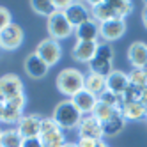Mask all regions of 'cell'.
I'll list each match as a JSON object with an SVG mask.
<instances>
[{"instance_id": "36", "label": "cell", "mask_w": 147, "mask_h": 147, "mask_svg": "<svg viewBox=\"0 0 147 147\" xmlns=\"http://www.w3.org/2000/svg\"><path fill=\"white\" fill-rule=\"evenodd\" d=\"M98 147H108V144L105 142V140H99V142H98Z\"/></svg>"}, {"instance_id": "2", "label": "cell", "mask_w": 147, "mask_h": 147, "mask_svg": "<svg viewBox=\"0 0 147 147\" xmlns=\"http://www.w3.org/2000/svg\"><path fill=\"white\" fill-rule=\"evenodd\" d=\"M83 115L80 113V110L75 107V103L71 99H64L60 101L55 110H53V115H51V119L55 121V124L62 131H71V129H76L78 124L82 121Z\"/></svg>"}, {"instance_id": "26", "label": "cell", "mask_w": 147, "mask_h": 147, "mask_svg": "<svg viewBox=\"0 0 147 147\" xmlns=\"http://www.w3.org/2000/svg\"><path fill=\"white\" fill-rule=\"evenodd\" d=\"M124 126H126V121L122 119L121 113H117L110 121L103 122V133H105V136H115L124 129Z\"/></svg>"}, {"instance_id": "32", "label": "cell", "mask_w": 147, "mask_h": 147, "mask_svg": "<svg viewBox=\"0 0 147 147\" xmlns=\"http://www.w3.org/2000/svg\"><path fill=\"white\" fill-rule=\"evenodd\" d=\"M53 4H55V9L60 13H66L67 9L73 5V2H69V0H53Z\"/></svg>"}, {"instance_id": "11", "label": "cell", "mask_w": 147, "mask_h": 147, "mask_svg": "<svg viewBox=\"0 0 147 147\" xmlns=\"http://www.w3.org/2000/svg\"><path fill=\"white\" fill-rule=\"evenodd\" d=\"M99 43H90V41H76L75 46L71 50V57L75 59L80 64H90L96 57V51H98Z\"/></svg>"}, {"instance_id": "33", "label": "cell", "mask_w": 147, "mask_h": 147, "mask_svg": "<svg viewBox=\"0 0 147 147\" xmlns=\"http://www.w3.org/2000/svg\"><path fill=\"white\" fill-rule=\"evenodd\" d=\"M78 147H98V140H92V138H78L76 140Z\"/></svg>"}, {"instance_id": "9", "label": "cell", "mask_w": 147, "mask_h": 147, "mask_svg": "<svg viewBox=\"0 0 147 147\" xmlns=\"http://www.w3.org/2000/svg\"><path fill=\"white\" fill-rule=\"evenodd\" d=\"M126 34V20H110V22L99 23V37L103 43H113Z\"/></svg>"}, {"instance_id": "29", "label": "cell", "mask_w": 147, "mask_h": 147, "mask_svg": "<svg viewBox=\"0 0 147 147\" xmlns=\"http://www.w3.org/2000/svg\"><path fill=\"white\" fill-rule=\"evenodd\" d=\"M98 99H99L101 103H105V105H108V107H112V108H115V110L121 112L122 98L117 96V94H113V92H110V90H105L103 94H99V96H98Z\"/></svg>"}, {"instance_id": "7", "label": "cell", "mask_w": 147, "mask_h": 147, "mask_svg": "<svg viewBox=\"0 0 147 147\" xmlns=\"http://www.w3.org/2000/svg\"><path fill=\"white\" fill-rule=\"evenodd\" d=\"M78 138H92V140H103V122L98 121L94 115H83L78 124Z\"/></svg>"}, {"instance_id": "13", "label": "cell", "mask_w": 147, "mask_h": 147, "mask_svg": "<svg viewBox=\"0 0 147 147\" xmlns=\"http://www.w3.org/2000/svg\"><path fill=\"white\" fill-rule=\"evenodd\" d=\"M128 60L131 62L133 69L147 67V45L144 41H135L128 48Z\"/></svg>"}, {"instance_id": "23", "label": "cell", "mask_w": 147, "mask_h": 147, "mask_svg": "<svg viewBox=\"0 0 147 147\" xmlns=\"http://www.w3.org/2000/svg\"><path fill=\"white\" fill-rule=\"evenodd\" d=\"M112 71H113V62L112 60L94 57V60L89 64V73H94V75H99V76H105V78H107Z\"/></svg>"}, {"instance_id": "22", "label": "cell", "mask_w": 147, "mask_h": 147, "mask_svg": "<svg viewBox=\"0 0 147 147\" xmlns=\"http://www.w3.org/2000/svg\"><path fill=\"white\" fill-rule=\"evenodd\" d=\"M23 144V136L16 129V126L13 128H5L0 138V147H22Z\"/></svg>"}, {"instance_id": "20", "label": "cell", "mask_w": 147, "mask_h": 147, "mask_svg": "<svg viewBox=\"0 0 147 147\" xmlns=\"http://www.w3.org/2000/svg\"><path fill=\"white\" fill-rule=\"evenodd\" d=\"M39 140L43 144V147H64L67 144L66 133L60 128H55L51 131H43L39 135Z\"/></svg>"}, {"instance_id": "37", "label": "cell", "mask_w": 147, "mask_h": 147, "mask_svg": "<svg viewBox=\"0 0 147 147\" xmlns=\"http://www.w3.org/2000/svg\"><path fill=\"white\" fill-rule=\"evenodd\" d=\"M64 147H78V145H76V142H67Z\"/></svg>"}, {"instance_id": "12", "label": "cell", "mask_w": 147, "mask_h": 147, "mask_svg": "<svg viewBox=\"0 0 147 147\" xmlns=\"http://www.w3.org/2000/svg\"><path fill=\"white\" fill-rule=\"evenodd\" d=\"M25 71H27V75L30 78H34V80H39V78H45L48 75V71H50V66L46 64V62L43 59H39L36 53H30L25 57V64H23Z\"/></svg>"}, {"instance_id": "31", "label": "cell", "mask_w": 147, "mask_h": 147, "mask_svg": "<svg viewBox=\"0 0 147 147\" xmlns=\"http://www.w3.org/2000/svg\"><path fill=\"white\" fill-rule=\"evenodd\" d=\"M11 23H13V20H11L9 9H5L4 5H0V32H2L4 28H7Z\"/></svg>"}, {"instance_id": "21", "label": "cell", "mask_w": 147, "mask_h": 147, "mask_svg": "<svg viewBox=\"0 0 147 147\" xmlns=\"http://www.w3.org/2000/svg\"><path fill=\"white\" fill-rule=\"evenodd\" d=\"M85 89L92 94H103L107 90V78L105 76H99V75H94V73H87L85 75Z\"/></svg>"}, {"instance_id": "4", "label": "cell", "mask_w": 147, "mask_h": 147, "mask_svg": "<svg viewBox=\"0 0 147 147\" xmlns=\"http://www.w3.org/2000/svg\"><path fill=\"white\" fill-rule=\"evenodd\" d=\"M46 28H48V34L51 39L55 41H60L62 39H67L69 36L75 34V28L71 27V23L67 22V18L64 13L57 11L55 14H51L48 20H46Z\"/></svg>"}, {"instance_id": "30", "label": "cell", "mask_w": 147, "mask_h": 147, "mask_svg": "<svg viewBox=\"0 0 147 147\" xmlns=\"http://www.w3.org/2000/svg\"><path fill=\"white\" fill-rule=\"evenodd\" d=\"M113 48H112V45L110 43H99V46H98V51H96V57H99V59H105V60H112L113 62Z\"/></svg>"}, {"instance_id": "28", "label": "cell", "mask_w": 147, "mask_h": 147, "mask_svg": "<svg viewBox=\"0 0 147 147\" xmlns=\"http://www.w3.org/2000/svg\"><path fill=\"white\" fill-rule=\"evenodd\" d=\"M128 80L131 87H138V89L147 87V69H131L128 73Z\"/></svg>"}, {"instance_id": "15", "label": "cell", "mask_w": 147, "mask_h": 147, "mask_svg": "<svg viewBox=\"0 0 147 147\" xmlns=\"http://www.w3.org/2000/svg\"><path fill=\"white\" fill-rule=\"evenodd\" d=\"M129 87V80H128V73L119 71V69H113L110 75L107 76V90L117 94V96L122 98V94L128 90Z\"/></svg>"}, {"instance_id": "8", "label": "cell", "mask_w": 147, "mask_h": 147, "mask_svg": "<svg viewBox=\"0 0 147 147\" xmlns=\"http://www.w3.org/2000/svg\"><path fill=\"white\" fill-rule=\"evenodd\" d=\"M23 39H25L23 28L16 23H11L7 28H4L2 32H0V48L5 50V51L18 50L23 45Z\"/></svg>"}, {"instance_id": "1", "label": "cell", "mask_w": 147, "mask_h": 147, "mask_svg": "<svg viewBox=\"0 0 147 147\" xmlns=\"http://www.w3.org/2000/svg\"><path fill=\"white\" fill-rule=\"evenodd\" d=\"M55 85L60 94H64V96H67V99H71L80 90L85 89V75L76 67H64L57 75Z\"/></svg>"}, {"instance_id": "10", "label": "cell", "mask_w": 147, "mask_h": 147, "mask_svg": "<svg viewBox=\"0 0 147 147\" xmlns=\"http://www.w3.org/2000/svg\"><path fill=\"white\" fill-rule=\"evenodd\" d=\"M41 124H43V117L37 113H28L23 115L20 122L16 124V129L22 133L23 138H39L41 135Z\"/></svg>"}, {"instance_id": "6", "label": "cell", "mask_w": 147, "mask_h": 147, "mask_svg": "<svg viewBox=\"0 0 147 147\" xmlns=\"http://www.w3.org/2000/svg\"><path fill=\"white\" fill-rule=\"evenodd\" d=\"M22 94H23V82L18 75L9 73V75L0 76V103L18 98Z\"/></svg>"}, {"instance_id": "34", "label": "cell", "mask_w": 147, "mask_h": 147, "mask_svg": "<svg viewBox=\"0 0 147 147\" xmlns=\"http://www.w3.org/2000/svg\"><path fill=\"white\" fill-rule=\"evenodd\" d=\"M22 147H43V144L39 138H23Z\"/></svg>"}, {"instance_id": "18", "label": "cell", "mask_w": 147, "mask_h": 147, "mask_svg": "<svg viewBox=\"0 0 147 147\" xmlns=\"http://www.w3.org/2000/svg\"><path fill=\"white\" fill-rule=\"evenodd\" d=\"M75 36L76 41H90V43H98L99 39V23L94 22L90 18L89 22L82 23L80 27L75 28Z\"/></svg>"}, {"instance_id": "5", "label": "cell", "mask_w": 147, "mask_h": 147, "mask_svg": "<svg viewBox=\"0 0 147 147\" xmlns=\"http://www.w3.org/2000/svg\"><path fill=\"white\" fill-rule=\"evenodd\" d=\"M34 53L39 59H43L46 64L51 67V66H55V64L60 62V59H62V46H60L59 41L51 39V37H46V39H43V41L37 43Z\"/></svg>"}, {"instance_id": "25", "label": "cell", "mask_w": 147, "mask_h": 147, "mask_svg": "<svg viewBox=\"0 0 147 147\" xmlns=\"http://www.w3.org/2000/svg\"><path fill=\"white\" fill-rule=\"evenodd\" d=\"M108 4L119 20H126V16H129L135 9L133 2H129V0H108Z\"/></svg>"}, {"instance_id": "35", "label": "cell", "mask_w": 147, "mask_h": 147, "mask_svg": "<svg viewBox=\"0 0 147 147\" xmlns=\"http://www.w3.org/2000/svg\"><path fill=\"white\" fill-rule=\"evenodd\" d=\"M142 23H144V27L147 28V2H145V5H144V9H142Z\"/></svg>"}, {"instance_id": "14", "label": "cell", "mask_w": 147, "mask_h": 147, "mask_svg": "<svg viewBox=\"0 0 147 147\" xmlns=\"http://www.w3.org/2000/svg\"><path fill=\"white\" fill-rule=\"evenodd\" d=\"M67 22L71 23L73 28L80 27L82 23H85L90 20V11H89V5H85L83 2H73V5L64 13Z\"/></svg>"}, {"instance_id": "39", "label": "cell", "mask_w": 147, "mask_h": 147, "mask_svg": "<svg viewBox=\"0 0 147 147\" xmlns=\"http://www.w3.org/2000/svg\"><path fill=\"white\" fill-rule=\"evenodd\" d=\"M145 69H147V67H145Z\"/></svg>"}, {"instance_id": "3", "label": "cell", "mask_w": 147, "mask_h": 147, "mask_svg": "<svg viewBox=\"0 0 147 147\" xmlns=\"http://www.w3.org/2000/svg\"><path fill=\"white\" fill-rule=\"evenodd\" d=\"M25 103H27L25 94L0 103V124H7V126H11V128L16 126L20 122V119L25 115L23 113Z\"/></svg>"}, {"instance_id": "38", "label": "cell", "mask_w": 147, "mask_h": 147, "mask_svg": "<svg viewBox=\"0 0 147 147\" xmlns=\"http://www.w3.org/2000/svg\"><path fill=\"white\" fill-rule=\"evenodd\" d=\"M2 133H4V128H2V124H0V138H2Z\"/></svg>"}, {"instance_id": "24", "label": "cell", "mask_w": 147, "mask_h": 147, "mask_svg": "<svg viewBox=\"0 0 147 147\" xmlns=\"http://www.w3.org/2000/svg\"><path fill=\"white\" fill-rule=\"evenodd\" d=\"M30 7H32V11H34L36 14L45 16L46 20H48L51 14L57 13L53 0H32V2H30Z\"/></svg>"}, {"instance_id": "27", "label": "cell", "mask_w": 147, "mask_h": 147, "mask_svg": "<svg viewBox=\"0 0 147 147\" xmlns=\"http://www.w3.org/2000/svg\"><path fill=\"white\" fill-rule=\"evenodd\" d=\"M117 113H121V112H119V110H115V108H112V107H108V105H105V103H101L99 99H98L96 108H94V112H92V115H94V117H96L98 121H101V122L110 121V119L115 117Z\"/></svg>"}, {"instance_id": "19", "label": "cell", "mask_w": 147, "mask_h": 147, "mask_svg": "<svg viewBox=\"0 0 147 147\" xmlns=\"http://www.w3.org/2000/svg\"><path fill=\"white\" fill-rule=\"evenodd\" d=\"M121 115L122 119L128 121H140V119H147V108L145 105L136 103V101H129V103H122L121 107Z\"/></svg>"}, {"instance_id": "16", "label": "cell", "mask_w": 147, "mask_h": 147, "mask_svg": "<svg viewBox=\"0 0 147 147\" xmlns=\"http://www.w3.org/2000/svg\"><path fill=\"white\" fill-rule=\"evenodd\" d=\"M71 101L75 103V107L80 110L82 115H92L94 108H96V105H98V96L89 92L87 89H83V90H80L76 94V96H73Z\"/></svg>"}, {"instance_id": "17", "label": "cell", "mask_w": 147, "mask_h": 147, "mask_svg": "<svg viewBox=\"0 0 147 147\" xmlns=\"http://www.w3.org/2000/svg\"><path fill=\"white\" fill-rule=\"evenodd\" d=\"M89 11H90V18L98 23H105L115 20V13L112 11V7L108 4V0H98V2H89Z\"/></svg>"}]
</instances>
